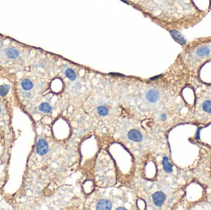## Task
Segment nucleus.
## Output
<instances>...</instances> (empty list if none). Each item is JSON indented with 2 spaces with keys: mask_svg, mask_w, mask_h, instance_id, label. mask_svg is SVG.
<instances>
[{
  "mask_svg": "<svg viewBox=\"0 0 211 210\" xmlns=\"http://www.w3.org/2000/svg\"><path fill=\"white\" fill-rule=\"evenodd\" d=\"M96 209L99 210H110L112 209V203L108 200H101L98 202Z\"/></svg>",
  "mask_w": 211,
  "mask_h": 210,
  "instance_id": "nucleus-6",
  "label": "nucleus"
},
{
  "mask_svg": "<svg viewBox=\"0 0 211 210\" xmlns=\"http://www.w3.org/2000/svg\"><path fill=\"white\" fill-rule=\"evenodd\" d=\"M48 152V143L44 139H40L37 144V153L40 155H44Z\"/></svg>",
  "mask_w": 211,
  "mask_h": 210,
  "instance_id": "nucleus-5",
  "label": "nucleus"
},
{
  "mask_svg": "<svg viewBox=\"0 0 211 210\" xmlns=\"http://www.w3.org/2000/svg\"><path fill=\"white\" fill-rule=\"evenodd\" d=\"M153 200L155 205L160 207L165 202L166 200V196L163 192H156L153 195Z\"/></svg>",
  "mask_w": 211,
  "mask_h": 210,
  "instance_id": "nucleus-3",
  "label": "nucleus"
},
{
  "mask_svg": "<svg viewBox=\"0 0 211 210\" xmlns=\"http://www.w3.org/2000/svg\"><path fill=\"white\" fill-rule=\"evenodd\" d=\"M65 75L69 79V80H70V81L76 80V79L77 78V76H76V74L75 72H74L72 69H71L70 68H69L66 70Z\"/></svg>",
  "mask_w": 211,
  "mask_h": 210,
  "instance_id": "nucleus-12",
  "label": "nucleus"
},
{
  "mask_svg": "<svg viewBox=\"0 0 211 210\" xmlns=\"http://www.w3.org/2000/svg\"><path fill=\"white\" fill-rule=\"evenodd\" d=\"M167 116L166 114H162L160 115V120L162 121H166L167 120Z\"/></svg>",
  "mask_w": 211,
  "mask_h": 210,
  "instance_id": "nucleus-15",
  "label": "nucleus"
},
{
  "mask_svg": "<svg viewBox=\"0 0 211 210\" xmlns=\"http://www.w3.org/2000/svg\"><path fill=\"white\" fill-rule=\"evenodd\" d=\"M180 57L186 68L197 70L211 61V38L197 40L185 46Z\"/></svg>",
  "mask_w": 211,
  "mask_h": 210,
  "instance_id": "nucleus-1",
  "label": "nucleus"
},
{
  "mask_svg": "<svg viewBox=\"0 0 211 210\" xmlns=\"http://www.w3.org/2000/svg\"><path fill=\"white\" fill-rule=\"evenodd\" d=\"M39 110L44 113H50L52 110V107L48 103L44 102L39 106Z\"/></svg>",
  "mask_w": 211,
  "mask_h": 210,
  "instance_id": "nucleus-11",
  "label": "nucleus"
},
{
  "mask_svg": "<svg viewBox=\"0 0 211 210\" xmlns=\"http://www.w3.org/2000/svg\"><path fill=\"white\" fill-rule=\"evenodd\" d=\"M6 54L8 57L11 59H16L19 56V53L17 49L11 47L8 49V51H6Z\"/></svg>",
  "mask_w": 211,
  "mask_h": 210,
  "instance_id": "nucleus-9",
  "label": "nucleus"
},
{
  "mask_svg": "<svg viewBox=\"0 0 211 210\" xmlns=\"http://www.w3.org/2000/svg\"><path fill=\"white\" fill-rule=\"evenodd\" d=\"M160 77H162V75H159V76H157V77H153V78H151L150 80H152V81H153V80H156L157 78H160Z\"/></svg>",
  "mask_w": 211,
  "mask_h": 210,
  "instance_id": "nucleus-16",
  "label": "nucleus"
},
{
  "mask_svg": "<svg viewBox=\"0 0 211 210\" xmlns=\"http://www.w3.org/2000/svg\"><path fill=\"white\" fill-rule=\"evenodd\" d=\"M129 138L136 142H140L143 139V135L138 129H133L128 133Z\"/></svg>",
  "mask_w": 211,
  "mask_h": 210,
  "instance_id": "nucleus-4",
  "label": "nucleus"
},
{
  "mask_svg": "<svg viewBox=\"0 0 211 210\" xmlns=\"http://www.w3.org/2000/svg\"><path fill=\"white\" fill-rule=\"evenodd\" d=\"M9 91V86L7 84L0 86V96H5Z\"/></svg>",
  "mask_w": 211,
  "mask_h": 210,
  "instance_id": "nucleus-14",
  "label": "nucleus"
},
{
  "mask_svg": "<svg viewBox=\"0 0 211 210\" xmlns=\"http://www.w3.org/2000/svg\"><path fill=\"white\" fill-rule=\"evenodd\" d=\"M201 106H202V109L204 112L207 114H211V100L210 99L204 100Z\"/></svg>",
  "mask_w": 211,
  "mask_h": 210,
  "instance_id": "nucleus-7",
  "label": "nucleus"
},
{
  "mask_svg": "<svg viewBox=\"0 0 211 210\" xmlns=\"http://www.w3.org/2000/svg\"><path fill=\"white\" fill-rule=\"evenodd\" d=\"M97 112L100 116L105 117L109 114V109L104 105H100L97 108Z\"/></svg>",
  "mask_w": 211,
  "mask_h": 210,
  "instance_id": "nucleus-13",
  "label": "nucleus"
},
{
  "mask_svg": "<svg viewBox=\"0 0 211 210\" xmlns=\"http://www.w3.org/2000/svg\"><path fill=\"white\" fill-rule=\"evenodd\" d=\"M163 165L164 169L167 172H171L172 171V165L169 163V158L167 157H164L163 160Z\"/></svg>",
  "mask_w": 211,
  "mask_h": 210,
  "instance_id": "nucleus-8",
  "label": "nucleus"
},
{
  "mask_svg": "<svg viewBox=\"0 0 211 210\" xmlns=\"http://www.w3.org/2000/svg\"><path fill=\"white\" fill-rule=\"evenodd\" d=\"M146 98L150 103L155 104L159 100L160 93L159 91L156 89H151L147 91Z\"/></svg>",
  "mask_w": 211,
  "mask_h": 210,
  "instance_id": "nucleus-2",
  "label": "nucleus"
},
{
  "mask_svg": "<svg viewBox=\"0 0 211 210\" xmlns=\"http://www.w3.org/2000/svg\"><path fill=\"white\" fill-rule=\"evenodd\" d=\"M21 86L24 90L29 91L32 89L33 84V83L30 80L25 79L22 81Z\"/></svg>",
  "mask_w": 211,
  "mask_h": 210,
  "instance_id": "nucleus-10",
  "label": "nucleus"
},
{
  "mask_svg": "<svg viewBox=\"0 0 211 210\" xmlns=\"http://www.w3.org/2000/svg\"><path fill=\"white\" fill-rule=\"evenodd\" d=\"M0 112H1V109H0Z\"/></svg>",
  "mask_w": 211,
  "mask_h": 210,
  "instance_id": "nucleus-18",
  "label": "nucleus"
},
{
  "mask_svg": "<svg viewBox=\"0 0 211 210\" xmlns=\"http://www.w3.org/2000/svg\"><path fill=\"white\" fill-rule=\"evenodd\" d=\"M117 209V210H120V209H124V210H126V208H122V207H120V208H118Z\"/></svg>",
  "mask_w": 211,
  "mask_h": 210,
  "instance_id": "nucleus-17",
  "label": "nucleus"
}]
</instances>
